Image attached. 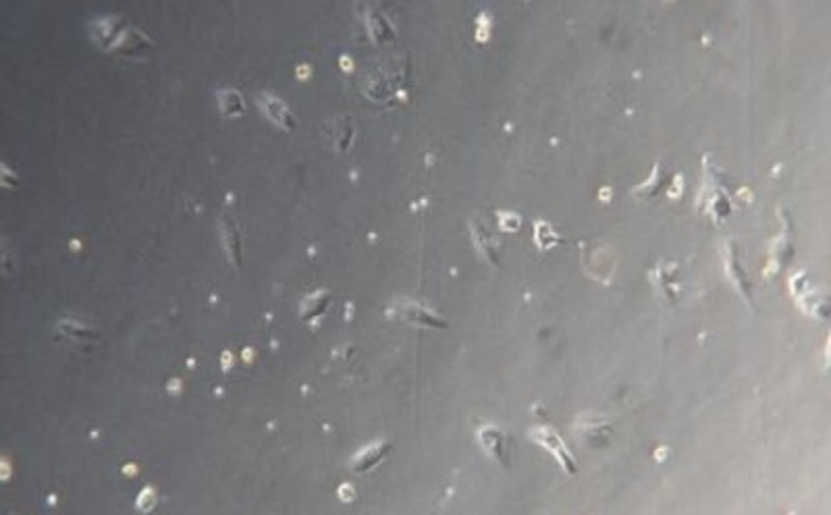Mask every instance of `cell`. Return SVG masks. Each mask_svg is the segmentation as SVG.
I'll use <instances>...</instances> for the list:
<instances>
[{
    "label": "cell",
    "mask_w": 831,
    "mask_h": 515,
    "mask_svg": "<svg viewBox=\"0 0 831 515\" xmlns=\"http://www.w3.org/2000/svg\"><path fill=\"white\" fill-rule=\"evenodd\" d=\"M397 310H399V314H401L406 320H412V322H418V325L439 326V328H445V326H447V322H445L439 314H435L430 308H426V305H422V303L406 301V303H401Z\"/></svg>",
    "instance_id": "obj_3"
},
{
    "label": "cell",
    "mask_w": 831,
    "mask_h": 515,
    "mask_svg": "<svg viewBox=\"0 0 831 515\" xmlns=\"http://www.w3.org/2000/svg\"><path fill=\"white\" fill-rule=\"evenodd\" d=\"M478 443L480 447L493 457L499 461L501 465H509L511 461V438L505 430H501L497 426H484L478 430Z\"/></svg>",
    "instance_id": "obj_1"
},
{
    "label": "cell",
    "mask_w": 831,
    "mask_h": 515,
    "mask_svg": "<svg viewBox=\"0 0 831 515\" xmlns=\"http://www.w3.org/2000/svg\"><path fill=\"white\" fill-rule=\"evenodd\" d=\"M219 227H221V239L227 254H229V260L237 266L239 264V233H237L235 220L231 218L229 212H222Z\"/></svg>",
    "instance_id": "obj_5"
},
{
    "label": "cell",
    "mask_w": 831,
    "mask_h": 515,
    "mask_svg": "<svg viewBox=\"0 0 831 515\" xmlns=\"http://www.w3.org/2000/svg\"><path fill=\"white\" fill-rule=\"evenodd\" d=\"M389 449H391V445H389L387 440H376V443L364 447L360 453H356L352 457V470L354 472H366V470L374 467L379 461L387 455Z\"/></svg>",
    "instance_id": "obj_4"
},
{
    "label": "cell",
    "mask_w": 831,
    "mask_h": 515,
    "mask_svg": "<svg viewBox=\"0 0 831 515\" xmlns=\"http://www.w3.org/2000/svg\"><path fill=\"white\" fill-rule=\"evenodd\" d=\"M530 438H534L538 445L547 447V451H551L555 455V460L559 461L567 472H574V457L570 455V451L565 449V445L561 443V438L551 430V428H541V430H532Z\"/></svg>",
    "instance_id": "obj_2"
},
{
    "label": "cell",
    "mask_w": 831,
    "mask_h": 515,
    "mask_svg": "<svg viewBox=\"0 0 831 515\" xmlns=\"http://www.w3.org/2000/svg\"><path fill=\"white\" fill-rule=\"evenodd\" d=\"M472 229V237H474V244H476V247H480V251H484V256H489L491 260H495V249H497V242L493 239V233L489 231V227L482 222V220H478V218H474L470 224Z\"/></svg>",
    "instance_id": "obj_6"
},
{
    "label": "cell",
    "mask_w": 831,
    "mask_h": 515,
    "mask_svg": "<svg viewBox=\"0 0 831 515\" xmlns=\"http://www.w3.org/2000/svg\"><path fill=\"white\" fill-rule=\"evenodd\" d=\"M219 98H221V109L224 110L227 109V104H233L235 107V110H241V100H239V94H235V92H221L219 94Z\"/></svg>",
    "instance_id": "obj_11"
},
{
    "label": "cell",
    "mask_w": 831,
    "mask_h": 515,
    "mask_svg": "<svg viewBox=\"0 0 831 515\" xmlns=\"http://www.w3.org/2000/svg\"><path fill=\"white\" fill-rule=\"evenodd\" d=\"M329 298H331L329 291H316V293L308 296V298L302 301V308H300L302 318H304V320H310V318L320 316V314L327 310V305H329Z\"/></svg>",
    "instance_id": "obj_8"
},
{
    "label": "cell",
    "mask_w": 831,
    "mask_h": 515,
    "mask_svg": "<svg viewBox=\"0 0 831 515\" xmlns=\"http://www.w3.org/2000/svg\"><path fill=\"white\" fill-rule=\"evenodd\" d=\"M725 264L734 266V274H729V276H732V283H734L742 293H746L748 296V283L746 278H744V274H742V271H740V266H738V262H736V247H734L732 242H727V245H725Z\"/></svg>",
    "instance_id": "obj_10"
},
{
    "label": "cell",
    "mask_w": 831,
    "mask_h": 515,
    "mask_svg": "<svg viewBox=\"0 0 831 515\" xmlns=\"http://www.w3.org/2000/svg\"><path fill=\"white\" fill-rule=\"evenodd\" d=\"M256 98H258V104L262 107V110H264L273 121H277L278 125H285V127H291V125H293L291 114L287 112V109L278 102L277 98L266 96V94H258Z\"/></svg>",
    "instance_id": "obj_7"
},
{
    "label": "cell",
    "mask_w": 831,
    "mask_h": 515,
    "mask_svg": "<svg viewBox=\"0 0 831 515\" xmlns=\"http://www.w3.org/2000/svg\"><path fill=\"white\" fill-rule=\"evenodd\" d=\"M331 139H332V146L339 150V152H343L347 146H349V141H352V125H349V121L347 119H335V121H331Z\"/></svg>",
    "instance_id": "obj_9"
}]
</instances>
